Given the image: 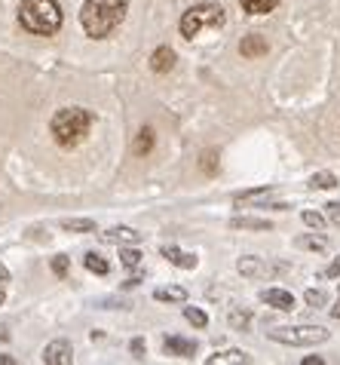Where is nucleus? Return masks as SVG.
<instances>
[{
	"mask_svg": "<svg viewBox=\"0 0 340 365\" xmlns=\"http://www.w3.org/2000/svg\"><path fill=\"white\" fill-rule=\"evenodd\" d=\"M126 18V0H86L80 9V25L89 37H107Z\"/></svg>",
	"mask_w": 340,
	"mask_h": 365,
	"instance_id": "obj_1",
	"label": "nucleus"
},
{
	"mask_svg": "<svg viewBox=\"0 0 340 365\" xmlns=\"http://www.w3.org/2000/svg\"><path fill=\"white\" fill-rule=\"evenodd\" d=\"M18 22L25 31L49 37L61 28V6L55 0H25L18 6Z\"/></svg>",
	"mask_w": 340,
	"mask_h": 365,
	"instance_id": "obj_2",
	"label": "nucleus"
},
{
	"mask_svg": "<svg viewBox=\"0 0 340 365\" xmlns=\"http://www.w3.org/2000/svg\"><path fill=\"white\" fill-rule=\"evenodd\" d=\"M89 126H92V114L86 108H61L52 117V138L61 147H77L89 135Z\"/></svg>",
	"mask_w": 340,
	"mask_h": 365,
	"instance_id": "obj_3",
	"label": "nucleus"
},
{
	"mask_svg": "<svg viewBox=\"0 0 340 365\" xmlns=\"http://www.w3.org/2000/svg\"><path fill=\"white\" fill-rule=\"evenodd\" d=\"M224 22H227L224 6H218V4H197V6H190L187 13L181 16V34L187 37V40H193V37H199L206 28H221Z\"/></svg>",
	"mask_w": 340,
	"mask_h": 365,
	"instance_id": "obj_4",
	"label": "nucleus"
},
{
	"mask_svg": "<svg viewBox=\"0 0 340 365\" xmlns=\"http://www.w3.org/2000/svg\"><path fill=\"white\" fill-rule=\"evenodd\" d=\"M270 338L285 347H316V344L328 341V329H322V325H282V329L270 332Z\"/></svg>",
	"mask_w": 340,
	"mask_h": 365,
	"instance_id": "obj_5",
	"label": "nucleus"
},
{
	"mask_svg": "<svg viewBox=\"0 0 340 365\" xmlns=\"http://www.w3.org/2000/svg\"><path fill=\"white\" fill-rule=\"evenodd\" d=\"M236 270L242 276H248V279H264V276H270V274H282V270H288L285 264H266L264 258H254V255H245V258H239L236 261Z\"/></svg>",
	"mask_w": 340,
	"mask_h": 365,
	"instance_id": "obj_6",
	"label": "nucleus"
},
{
	"mask_svg": "<svg viewBox=\"0 0 340 365\" xmlns=\"http://www.w3.org/2000/svg\"><path fill=\"white\" fill-rule=\"evenodd\" d=\"M43 362H46V365H71V362H74V347H71V341L59 338V341L46 344Z\"/></svg>",
	"mask_w": 340,
	"mask_h": 365,
	"instance_id": "obj_7",
	"label": "nucleus"
},
{
	"mask_svg": "<svg viewBox=\"0 0 340 365\" xmlns=\"http://www.w3.org/2000/svg\"><path fill=\"white\" fill-rule=\"evenodd\" d=\"M261 301L270 304V307H276V310H282V313L294 310V295L285 292V288H264V292H261Z\"/></svg>",
	"mask_w": 340,
	"mask_h": 365,
	"instance_id": "obj_8",
	"label": "nucleus"
},
{
	"mask_svg": "<svg viewBox=\"0 0 340 365\" xmlns=\"http://www.w3.org/2000/svg\"><path fill=\"white\" fill-rule=\"evenodd\" d=\"M163 347H165V353H169V356H181V359H193V356H197V341L178 338V335L165 338Z\"/></svg>",
	"mask_w": 340,
	"mask_h": 365,
	"instance_id": "obj_9",
	"label": "nucleus"
},
{
	"mask_svg": "<svg viewBox=\"0 0 340 365\" xmlns=\"http://www.w3.org/2000/svg\"><path fill=\"white\" fill-rule=\"evenodd\" d=\"M101 240L117 242V246H135V242H141V233L132 230V228H107L101 233Z\"/></svg>",
	"mask_w": 340,
	"mask_h": 365,
	"instance_id": "obj_10",
	"label": "nucleus"
},
{
	"mask_svg": "<svg viewBox=\"0 0 340 365\" xmlns=\"http://www.w3.org/2000/svg\"><path fill=\"white\" fill-rule=\"evenodd\" d=\"M163 258L169 261V264H175V267H184V270H193V267H197V255H190V252H181V249H175V246H165V249H163Z\"/></svg>",
	"mask_w": 340,
	"mask_h": 365,
	"instance_id": "obj_11",
	"label": "nucleus"
},
{
	"mask_svg": "<svg viewBox=\"0 0 340 365\" xmlns=\"http://www.w3.org/2000/svg\"><path fill=\"white\" fill-rule=\"evenodd\" d=\"M239 52L245 55V59H257V55H266V40L261 34H252L245 37L242 43H239Z\"/></svg>",
	"mask_w": 340,
	"mask_h": 365,
	"instance_id": "obj_12",
	"label": "nucleus"
},
{
	"mask_svg": "<svg viewBox=\"0 0 340 365\" xmlns=\"http://www.w3.org/2000/svg\"><path fill=\"white\" fill-rule=\"evenodd\" d=\"M151 68L156 74H165V71H172L175 68V52L169 50V46H160L153 55H151Z\"/></svg>",
	"mask_w": 340,
	"mask_h": 365,
	"instance_id": "obj_13",
	"label": "nucleus"
},
{
	"mask_svg": "<svg viewBox=\"0 0 340 365\" xmlns=\"http://www.w3.org/2000/svg\"><path fill=\"white\" fill-rule=\"evenodd\" d=\"M153 298L163 301V304H184L187 301V292H184L181 286H169V288H156Z\"/></svg>",
	"mask_w": 340,
	"mask_h": 365,
	"instance_id": "obj_14",
	"label": "nucleus"
},
{
	"mask_svg": "<svg viewBox=\"0 0 340 365\" xmlns=\"http://www.w3.org/2000/svg\"><path fill=\"white\" fill-rule=\"evenodd\" d=\"M230 228H236V230H270L273 224L266 218H248V215H242V218H230Z\"/></svg>",
	"mask_w": 340,
	"mask_h": 365,
	"instance_id": "obj_15",
	"label": "nucleus"
},
{
	"mask_svg": "<svg viewBox=\"0 0 340 365\" xmlns=\"http://www.w3.org/2000/svg\"><path fill=\"white\" fill-rule=\"evenodd\" d=\"M239 4H242L248 16H266V13H273L279 0H239Z\"/></svg>",
	"mask_w": 340,
	"mask_h": 365,
	"instance_id": "obj_16",
	"label": "nucleus"
},
{
	"mask_svg": "<svg viewBox=\"0 0 340 365\" xmlns=\"http://www.w3.org/2000/svg\"><path fill=\"white\" fill-rule=\"evenodd\" d=\"M83 267H86L89 274H98V276H107L110 274V264L101 255H95V252H89V255L83 258Z\"/></svg>",
	"mask_w": 340,
	"mask_h": 365,
	"instance_id": "obj_17",
	"label": "nucleus"
},
{
	"mask_svg": "<svg viewBox=\"0 0 340 365\" xmlns=\"http://www.w3.org/2000/svg\"><path fill=\"white\" fill-rule=\"evenodd\" d=\"M61 230L89 233V230H95V221H92V218H64V221H61Z\"/></svg>",
	"mask_w": 340,
	"mask_h": 365,
	"instance_id": "obj_18",
	"label": "nucleus"
},
{
	"mask_svg": "<svg viewBox=\"0 0 340 365\" xmlns=\"http://www.w3.org/2000/svg\"><path fill=\"white\" fill-rule=\"evenodd\" d=\"M310 187H312V191H331V187H337L334 172H316L310 179Z\"/></svg>",
	"mask_w": 340,
	"mask_h": 365,
	"instance_id": "obj_19",
	"label": "nucleus"
},
{
	"mask_svg": "<svg viewBox=\"0 0 340 365\" xmlns=\"http://www.w3.org/2000/svg\"><path fill=\"white\" fill-rule=\"evenodd\" d=\"M230 325H233L236 332H248V325H252V313L233 307V310H230Z\"/></svg>",
	"mask_w": 340,
	"mask_h": 365,
	"instance_id": "obj_20",
	"label": "nucleus"
},
{
	"mask_svg": "<svg viewBox=\"0 0 340 365\" xmlns=\"http://www.w3.org/2000/svg\"><path fill=\"white\" fill-rule=\"evenodd\" d=\"M218 362H236V365H242V362H248V353H242V350H227V353H215V356L209 359V365H218Z\"/></svg>",
	"mask_w": 340,
	"mask_h": 365,
	"instance_id": "obj_21",
	"label": "nucleus"
},
{
	"mask_svg": "<svg viewBox=\"0 0 340 365\" xmlns=\"http://www.w3.org/2000/svg\"><path fill=\"white\" fill-rule=\"evenodd\" d=\"M151 147H153V129L144 126L141 133H138V138H135V154H147Z\"/></svg>",
	"mask_w": 340,
	"mask_h": 365,
	"instance_id": "obj_22",
	"label": "nucleus"
},
{
	"mask_svg": "<svg viewBox=\"0 0 340 365\" xmlns=\"http://www.w3.org/2000/svg\"><path fill=\"white\" fill-rule=\"evenodd\" d=\"M184 320H187L190 325H197V329H206L209 325V316L199 310V307H184Z\"/></svg>",
	"mask_w": 340,
	"mask_h": 365,
	"instance_id": "obj_23",
	"label": "nucleus"
},
{
	"mask_svg": "<svg viewBox=\"0 0 340 365\" xmlns=\"http://www.w3.org/2000/svg\"><path fill=\"white\" fill-rule=\"evenodd\" d=\"M298 246L300 249H312V252H325L328 240L325 237H312V233H310V237H298Z\"/></svg>",
	"mask_w": 340,
	"mask_h": 365,
	"instance_id": "obj_24",
	"label": "nucleus"
},
{
	"mask_svg": "<svg viewBox=\"0 0 340 365\" xmlns=\"http://www.w3.org/2000/svg\"><path fill=\"white\" fill-rule=\"evenodd\" d=\"M119 261H123V267L135 270L138 264H141V252H138V249H123V252H119Z\"/></svg>",
	"mask_w": 340,
	"mask_h": 365,
	"instance_id": "obj_25",
	"label": "nucleus"
},
{
	"mask_svg": "<svg viewBox=\"0 0 340 365\" xmlns=\"http://www.w3.org/2000/svg\"><path fill=\"white\" fill-rule=\"evenodd\" d=\"M325 304H328V295L322 292V288H310V292H307V307L316 310V307H325Z\"/></svg>",
	"mask_w": 340,
	"mask_h": 365,
	"instance_id": "obj_26",
	"label": "nucleus"
},
{
	"mask_svg": "<svg viewBox=\"0 0 340 365\" xmlns=\"http://www.w3.org/2000/svg\"><path fill=\"white\" fill-rule=\"evenodd\" d=\"M49 267H52V274H55V276H68V267H71V261H68V255H55Z\"/></svg>",
	"mask_w": 340,
	"mask_h": 365,
	"instance_id": "obj_27",
	"label": "nucleus"
},
{
	"mask_svg": "<svg viewBox=\"0 0 340 365\" xmlns=\"http://www.w3.org/2000/svg\"><path fill=\"white\" fill-rule=\"evenodd\" d=\"M270 187H264V191H252V193H242L236 196V203H254V200H270Z\"/></svg>",
	"mask_w": 340,
	"mask_h": 365,
	"instance_id": "obj_28",
	"label": "nucleus"
},
{
	"mask_svg": "<svg viewBox=\"0 0 340 365\" xmlns=\"http://www.w3.org/2000/svg\"><path fill=\"white\" fill-rule=\"evenodd\" d=\"M300 218H303V224H307V228H312V230H322V224H325V218H322L319 212H310V209L303 212Z\"/></svg>",
	"mask_w": 340,
	"mask_h": 365,
	"instance_id": "obj_29",
	"label": "nucleus"
},
{
	"mask_svg": "<svg viewBox=\"0 0 340 365\" xmlns=\"http://www.w3.org/2000/svg\"><path fill=\"white\" fill-rule=\"evenodd\" d=\"M202 172H209V175H215L218 172V163H215V154H202Z\"/></svg>",
	"mask_w": 340,
	"mask_h": 365,
	"instance_id": "obj_30",
	"label": "nucleus"
},
{
	"mask_svg": "<svg viewBox=\"0 0 340 365\" xmlns=\"http://www.w3.org/2000/svg\"><path fill=\"white\" fill-rule=\"evenodd\" d=\"M6 288H9V270L0 264V304H4V298H6Z\"/></svg>",
	"mask_w": 340,
	"mask_h": 365,
	"instance_id": "obj_31",
	"label": "nucleus"
},
{
	"mask_svg": "<svg viewBox=\"0 0 340 365\" xmlns=\"http://www.w3.org/2000/svg\"><path fill=\"white\" fill-rule=\"evenodd\" d=\"M325 209H328V221H331V224H337V228H340V203H328Z\"/></svg>",
	"mask_w": 340,
	"mask_h": 365,
	"instance_id": "obj_32",
	"label": "nucleus"
},
{
	"mask_svg": "<svg viewBox=\"0 0 340 365\" xmlns=\"http://www.w3.org/2000/svg\"><path fill=\"white\" fill-rule=\"evenodd\" d=\"M322 279H331V276H340V258L334 261V264H331V267H325V270H322V274H319Z\"/></svg>",
	"mask_w": 340,
	"mask_h": 365,
	"instance_id": "obj_33",
	"label": "nucleus"
},
{
	"mask_svg": "<svg viewBox=\"0 0 340 365\" xmlns=\"http://www.w3.org/2000/svg\"><path fill=\"white\" fill-rule=\"evenodd\" d=\"M132 353H135V359H141V356H144V341H141V338H135V341H132Z\"/></svg>",
	"mask_w": 340,
	"mask_h": 365,
	"instance_id": "obj_34",
	"label": "nucleus"
},
{
	"mask_svg": "<svg viewBox=\"0 0 340 365\" xmlns=\"http://www.w3.org/2000/svg\"><path fill=\"white\" fill-rule=\"evenodd\" d=\"M331 316H334V320H340V295H337V304L331 307Z\"/></svg>",
	"mask_w": 340,
	"mask_h": 365,
	"instance_id": "obj_35",
	"label": "nucleus"
},
{
	"mask_svg": "<svg viewBox=\"0 0 340 365\" xmlns=\"http://www.w3.org/2000/svg\"><path fill=\"white\" fill-rule=\"evenodd\" d=\"M303 365H322V359L319 356H310V359H303Z\"/></svg>",
	"mask_w": 340,
	"mask_h": 365,
	"instance_id": "obj_36",
	"label": "nucleus"
},
{
	"mask_svg": "<svg viewBox=\"0 0 340 365\" xmlns=\"http://www.w3.org/2000/svg\"><path fill=\"white\" fill-rule=\"evenodd\" d=\"M0 341H9V332H6V325H0Z\"/></svg>",
	"mask_w": 340,
	"mask_h": 365,
	"instance_id": "obj_37",
	"label": "nucleus"
}]
</instances>
